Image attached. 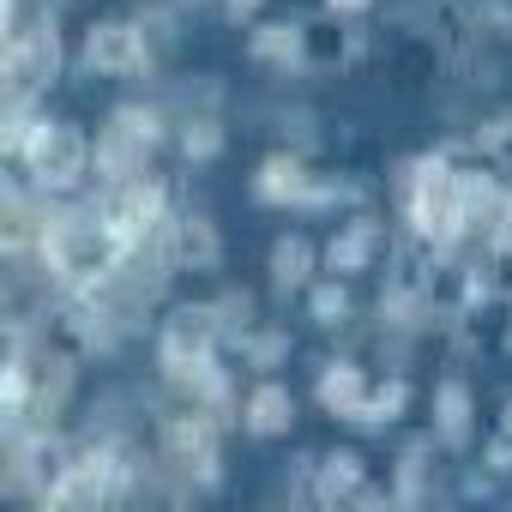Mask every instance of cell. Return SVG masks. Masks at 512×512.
Wrapping results in <instances>:
<instances>
[{"mask_svg": "<svg viewBox=\"0 0 512 512\" xmlns=\"http://www.w3.org/2000/svg\"><path fill=\"white\" fill-rule=\"evenodd\" d=\"M410 223L422 241L452 247L464 235V205H470V175H458L452 163H422L410 175Z\"/></svg>", "mask_w": 512, "mask_h": 512, "instance_id": "obj_1", "label": "cell"}, {"mask_svg": "<svg viewBox=\"0 0 512 512\" xmlns=\"http://www.w3.org/2000/svg\"><path fill=\"white\" fill-rule=\"evenodd\" d=\"M25 163H31V175H37L43 187H67V181L85 175L91 145H85L67 121H43V127H31V139H25Z\"/></svg>", "mask_w": 512, "mask_h": 512, "instance_id": "obj_2", "label": "cell"}, {"mask_svg": "<svg viewBox=\"0 0 512 512\" xmlns=\"http://www.w3.org/2000/svg\"><path fill=\"white\" fill-rule=\"evenodd\" d=\"M55 67H61L55 31H13L7 37V91H13V103H25L31 91H43L55 79Z\"/></svg>", "mask_w": 512, "mask_h": 512, "instance_id": "obj_3", "label": "cell"}, {"mask_svg": "<svg viewBox=\"0 0 512 512\" xmlns=\"http://www.w3.org/2000/svg\"><path fill=\"white\" fill-rule=\"evenodd\" d=\"M211 350H217V308H181V314L163 326V362H169V368L211 362Z\"/></svg>", "mask_w": 512, "mask_h": 512, "instance_id": "obj_4", "label": "cell"}, {"mask_svg": "<svg viewBox=\"0 0 512 512\" xmlns=\"http://www.w3.org/2000/svg\"><path fill=\"white\" fill-rule=\"evenodd\" d=\"M85 67L97 73H139L145 67V31L139 25H97L85 43Z\"/></svg>", "mask_w": 512, "mask_h": 512, "instance_id": "obj_5", "label": "cell"}, {"mask_svg": "<svg viewBox=\"0 0 512 512\" xmlns=\"http://www.w3.org/2000/svg\"><path fill=\"white\" fill-rule=\"evenodd\" d=\"M320 398H326V404H332L338 416H356V422H362V416H368V398H374V392H368L362 368H350V362H332V368L320 374Z\"/></svg>", "mask_w": 512, "mask_h": 512, "instance_id": "obj_6", "label": "cell"}, {"mask_svg": "<svg viewBox=\"0 0 512 512\" xmlns=\"http://www.w3.org/2000/svg\"><path fill=\"white\" fill-rule=\"evenodd\" d=\"M290 416H296V404H290V392H284L278 380L253 386V398H247V428H253V434H284Z\"/></svg>", "mask_w": 512, "mask_h": 512, "instance_id": "obj_7", "label": "cell"}, {"mask_svg": "<svg viewBox=\"0 0 512 512\" xmlns=\"http://www.w3.org/2000/svg\"><path fill=\"white\" fill-rule=\"evenodd\" d=\"M374 241H380V229H374V223H350V229L332 241V272H356L368 253H374Z\"/></svg>", "mask_w": 512, "mask_h": 512, "instance_id": "obj_8", "label": "cell"}, {"mask_svg": "<svg viewBox=\"0 0 512 512\" xmlns=\"http://www.w3.org/2000/svg\"><path fill=\"white\" fill-rule=\"evenodd\" d=\"M260 193H266V199H314V187L302 181V163H290V157H272V163H266Z\"/></svg>", "mask_w": 512, "mask_h": 512, "instance_id": "obj_9", "label": "cell"}, {"mask_svg": "<svg viewBox=\"0 0 512 512\" xmlns=\"http://www.w3.org/2000/svg\"><path fill=\"white\" fill-rule=\"evenodd\" d=\"M440 434H446L452 446L470 434V392H464L458 380H446V386H440Z\"/></svg>", "mask_w": 512, "mask_h": 512, "instance_id": "obj_10", "label": "cell"}, {"mask_svg": "<svg viewBox=\"0 0 512 512\" xmlns=\"http://www.w3.org/2000/svg\"><path fill=\"white\" fill-rule=\"evenodd\" d=\"M308 260H314V253H308V241H302V235L278 241V247H272V272H278V284H284V290H290V284H302V278H308Z\"/></svg>", "mask_w": 512, "mask_h": 512, "instance_id": "obj_11", "label": "cell"}, {"mask_svg": "<svg viewBox=\"0 0 512 512\" xmlns=\"http://www.w3.org/2000/svg\"><path fill=\"white\" fill-rule=\"evenodd\" d=\"M326 494H356L362 488V476H356V458H326V482H320Z\"/></svg>", "mask_w": 512, "mask_h": 512, "instance_id": "obj_12", "label": "cell"}, {"mask_svg": "<svg viewBox=\"0 0 512 512\" xmlns=\"http://www.w3.org/2000/svg\"><path fill=\"white\" fill-rule=\"evenodd\" d=\"M314 314H320V320L332 326V320L344 314V290H332V284H320V290H314Z\"/></svg>", "mask_w": 512, "mask_h": 512, "instance_id": "obj_13", "label": "cell"}, {"mask_svg": "<svg viewBox=\"0 0 512 512\" xmlns=\"http://www.w3.org/2000/svg\"><path fill=\"white\" fill-rule=\"evenodd\" d=\"M332 7H350V13H356V7H368V0H332Z\"/></svg>", "mask_w": 512, "mask_h": 512, "instance_id": "obj_14", "label": "cell"}]
</instances>
